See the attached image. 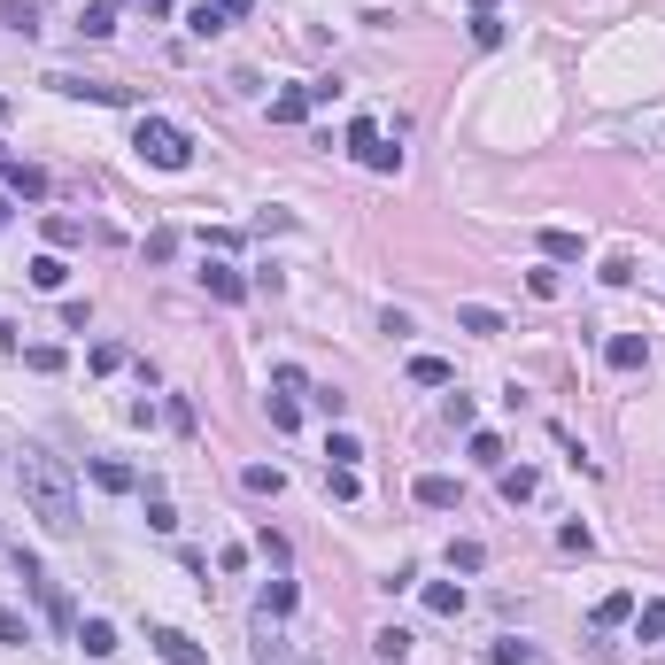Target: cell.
<instances>
[{
	"label": "cell",
	"mask_w": 665,
	"mask_h": 665,
	"mask_svg": "<svg viewBox=\"0 0 665 665\" xmlns=\"http://www.w3.org/2000/svg\"><path fill=\"white\" fill-rule=\"evenodd\" d=\"M62 279H70V263H62V256H31V287H39V294H62Z\"/></svg>",
	"instance_id": "14"
},
{
	"label": "cell",
	"mask_w": 665,
	"mask_h": 665,
	"mask_svg": "<svg viewBox=\"0 0 665 665\" xmlns=\"http://www.w3.org/2000/svg\"><path fill=\"white\" fill-rule=\"evenodd\" d=\"M24 364H31V372H47V379H55V372H62V364H70V356H62V348H55V341H39V348H24Z\"/></svg>",
	"instance_id": "26"
},
{
	"label": "cell",
	"mask_w": 665,
	"mask_h": 665,
	"mask_svg": "<svg viewBox=\"0 0 665 665\" xmlns=\"http://www.w3.org/2000/svg\"><path fill=\"white\" fill-rule=\"evenodd\" d=\"M8 163H16V155H8V140H0V171H8Z\"/></svg>",
	"instance_id": "39"
},
{
	"label": "cell",
	"mask_w": 665,
	"mask_h": 665,
	"mask_svg": "<svg viewBox=\"0 0 665 665\" xmlns=\"http://www.w3.org/2000/svg\"><path fill=\"white\" fill-rule=\"evenodd\" d=\"M325 457H333V464H356L364 449H356V434H333V441H325Z\"/></svg>",
	"instance_id": "34"
},
{
	"label": "cell",
	"mask_w": 665,
	"mask_h": 665,
	"mask_svg": "<svg viewBox=\"0 0 665 665\" xmlns=\"http://www.w3.org/2000/svg\"><path fill=\"white\" fill-rule=\"evenodd\" d=\"M8 209H16V202H8V194H0V225H8Z\"/></svg>",
	"instance_id": "40"
},
{
	"label": "cell",
	"mask_w": 665,
	"mask_h": 665,
	"mask_svg": "<svg viewBox=\"0 0 665 665\" xmlns=\"http://www.w3.org/2000/svg\"><path fill=\"white\" fill-rule=\"evenodd\" d=\"M202 287L217 294V302H248V279H240L232 263H209V271H202Z\"/></svg>",
	"instance_id": "8"
},
{
	"label": "cell",
	"mask_w": 665,
	"mask_h": 665,
	"mask_svg": "<svg viewBox=\"0 0 665 665\" xmlns=\"http://www.w3.org/2000/svg\"><path fill=\"white\" fill-rule=\"evenodd\" d=\"M140 8H147V16H171V0H140Z\"/></svg>",
	"instance_id": "37"
},
{
	"label": "cell",
	"mask_w": 665,
	"mask_h": 665,
	"mask_svg": "<svg viewBox=\"0 0 665 665\" xmlns=\"http://www.w3.org/2000/svg\"><path fill=\"white\" fill-rule=\"evenodd\" d=\"M8 194H24V202H47V171H31V163H8Z\"/></svg>",
	"instance_id": "12"
},
{
	"label": "cell",
	"mask_w": 665,
	"mask_h": 665,
	"mask_svg": "<svg viewBox=\"0 0 665 665\" xmlns=\"http://www.w3.org/2000/svg\"><path fill=\"white\" fill-rule=\"evenodd\" d=\"M472 16H495V0H472Z\"/></svg>",
	"instance_id": "38"
},
{
	"label": "cell",
	"mask_w": 665,
	"mask_h": 665,
	"mask_svg": "<svg viewBox=\"0 0 665 665\" xmlns=\"http://www.w3.org/2000/svg\"><path fill=\"white\" fill-rule=\"evenodd\" d=\"M449 565H457V573H480V565H488V550H480V542H449Z\"/></svg>",
	"instance_id": "29"
},
{
	"label": "cell",
	"mask_w": 665,
	"mask_h": 665,
	"mask_svg": "<svg viewBox=\"0 0 665 665\" xmlns=\"http://www.w3.org/2000/svg\"><path fill=\"white\" fill-rule=\"evenodd\" d=\"M418 503H426V511H457V480H449V472H426V480H418Z\"/></svg>",
	"instance_id": "10"
},
{
	"label": "cell",
	"mask_w": 665,
	"mask_h": 665,
	"mask_svg": "<svg viewBox=\"0 0 665 665\" xmlns=\"http://www.w3.org/2000/svg\"><path fill=\"white\" fill-rule=\"evenodd\" d=\"M534 488H542V480H534V472H511V464H503V503H534Z\"/></svg>",
	"instance_id": "21"
},
{
	"label": "cell",
	"mask_w": 665,
	"mask_h": 665,
	"mask_svg": "<svg viewBox=\"0 0 665 665\" xmlns=\"http://www.w3.org/2000/svg\"><path fill=\"white\" fill-rule=\"evenodd\" d=\"M147 526H155V534H171V526H178V511L163 503V495H147Z\"/></svg>",
	"instance_id": "33"
},
{
	"label": "cell",
	"mask_w": 665,
	"mask_h": 665,
	"mask_svg": "<svg viewBox=\"0 0 665 665\" xmlns=\"http://www.w3.org/2000/svg\"><path fill=\"white\" fill-rule=\"evenodd\" d=\"M16 488H24L31 519L47 526V534H70V526H78V480L62 472V457L24 449V457H16Z\"/></svg>",
	"instance_id": "1"
},
{
	"label": "cell",
	"mask_w": 665,
	"mask_h": 665,
	"mask_svg": "<svg viewBox=\"0 0 665 665\" xmlns=\"http://www.w3.org/2000/svg\"><path fill=\"white\" fill-rule=\"evenodd\" d=\"M78 31H86V39H109L116 31V0H93L86 16H78Z\"/></svg>",
	"instance_id": "19"
},
{
	"label": "cell",
	"mask_w": 665,
	"mask_h": 665,
	"mask_svg": "<svg viewBox=\"0 0 665 665\" xmlns=\"http://www.w3.org/2000/svg\"><path fill=\"white\" fill-rule=\"evenodd\" d=\"M325 495H333V503H356V464H333V472H325Z\"/></svg>",
	"instance_id": "27"
},
{
	"label": "cell",
	"mask_w": 665,
	"mask_h": 665,
	"mask_svg": "<svg viewBox=\"0 0 665 665\" xmlns=\"http://www.w3.org/2000/svg\"><path fill=\"white\" fill-rule=\"evenodd\" d=\"M0 116H8V93H0Z\"/></svg>",
	"instance_id": "41"
},
{
	"label": "cell",
	"mask_w": 665,
	"mask_h": 665,
	"mask_svg": "<svg viewBox=\"0 0 665 665\" xmlns=\"http://www.w3.org/2000/svg\"><path fill=\"white\" fill-rule=\"evenodd\" d=\"M47 240H55V248H78V240H86V225H78V217H47Z\"/></svg>",
	"instance_id": "28"
},
{
	"label": "cell",
	"mask_w": 665,
	"mask_h": 665,
	"mask_svg": "<svg viewBox=\"0 0 665 665\" xmlns=\"http://www.w3.org/2000/svg\"><path fill=\"white\" fill-rule=\"evenodd\" d=\"M457 325H464V333H503V310H488V302H464Z\"/></svg>",
	"instance_id": "18"
},
{
	"label": "cell",
	"mask_w": 665,
	"mask_h": 665,
	"mask_svg": "<svg viewBox=\"0 0 665 665\" xmlns=\"http://www.w3.org/2000/svg\"><path fill=\"white\" fill-rule=\"evenodd\" d=\"M310 116V86L302 93H271V124H302Z\"/></svg>",
	"instance_id": "17"
},
{
	"label": "cell",
	"mask_w": 665,
	"mask_h": 665,
	"mask_svg": "<svg viewBox=\"0 0 665 665\" xmlns=\"http://www.w3.org/2000/svg\"><path fill=\"white\" fill-rule=\"evenodd\" d=\"M202 8H217V16H225V24H240V16H248V8H256V0H202Z\"/></svg>",
	"instance_id": "36"
},
{
	"label": "cell",
	"mask_w": 665,
	"mask_h": 665,
	"mask_svg": "<svg viewBox=\"0 0 665 665\" xmlns=\"http://www.w3.org/2000/svg\"><path fill=\"white\" fill-rule=\"evenodd\" d=\"M0 24L31 39V31H39V0H0Z\"/></svg>",
	"instance_id": "16"
},
{
	"label": "cell",
	"mask_w": 665,
	"mask_h": 665,
	"mask_svg": "<svg viewBox=\"0 0 665 665\" xmlns=\"http://www.w3.org/2000/svg\"><path fill=\"white\" fill-rule=\"evenodd\" d=\"M472 464H488V472H503V441H495V434H472Z\"/></svg>",
	"instance_id": "31"
},
{
	"label": "cell",
	"mask_w": 665,
	"mask_h": 665,
	"mask_svg": "<svg viewBox=\"0 0 665 665\" xmlns=\"http://www.w3.org/2000/svg\"><path fill=\"white\" fill-rule=\"evenodd\" d=\"M356 163H364V171H403V147L372 140V147H364V155H356Z\"/></svg>",
	"instance_id": "24"
},
{
	"label": "cell",
	"mask_w": 665,
	"mask_h": 665,
	"mask_svg": "<svg viewBox=\"0 0 665 665\" xmlns=\"http://www.w3.org/2000/svg\"><path fill=\"white\" fill-rule=\"evenodd\" d=\"M93 488H109V495H132L140 480H132V464H116V457H93Z\"/></svg>",
	"instance_id": "11"
},
{
	"label": "cell",
	"mask_w": 665,
	"mask_h": 665,
	"mask_svg": "<svg viewBox=\"0 0 665 665\" xmlns=\"http://www.w3.org/2000/svg\"><path fill=\"white\" fill-rule=\"evenodd\" d=\"M627 619H635V596H627V588H611L604 604H596V627H627Z\"/></svg>",
	"instance_id": "15"
},
{
	"label": "cell",
	"mask_w": 665,
	"mask_h": 665,
	"mask_svg": "<svg viewBox=\"0 0 665 665\" xmlns=\"http://www.w3.org/2000/svg\"><path fill=\"white\" fill-rule=\"evenodd\" d=\"M0 642H31V627H24V611H0Z\"/></svg>",
	"instance_id": "35"
},
{
	"label": "cell",
	"mask_w": 665,
	"mask_h": 665,
	"mask_svg": "<svg viewBox=\"0 0 665 665\" xmlns=\"http://www.w3.org/2000/svg\"><path fill=\"white\" fill-rule=\"evenodd\" d=\"M155 658L163 665H209V650L194 635H178V627H163V635H155Z\"/></svg>",
	"instance_id": "5"
},
{
	"label": "cell",
	"mask_w": 665,
	"mask_h": 665,
	"mask_svg": "<svg viewBox=\"0 0 665 665\" xmlns=\"http://www.w3.org/2000/svg\"><path fill=\"white\" fill-rule=\"evenodd\" d=\"M410 379H418V387H449V364H441V356H410Z\"/></svg>",
	"instance_id": "22"
},
{
	"label": "cell",
	"mask_w": 665,
	"mask_h": 665,
	"mask_svg": "<svg viewBox=\"0 0 665 665\" xmlns=\"http://www.w3.org/2000/svg\"><path fill=\"white\" fill-rule=\"evenodd\" d=\"M604 356H611V372H642V364H650V341H642V333H611Z\"/></svg>",
	"instance_id": "6"
},
{
	"label": "cell",
	"mask_w": 665,
	"mask_h": 665,
	"mask_svg": "<svg viewBox=\"0 0 665 665\" xmlns=\"http://www.w3.org/2000/svg\"><path fill=\"white\" fill-rule=\"evenodd\" d=\"M372 650H379L387 665H403V658H410V635H403V627H379V635H372Z\"/></svg>",
	"instance_id": "23"
},
{
	"label": "cell",
	"mask_w": 665,
	"mask_h": 665,
	"mask_svg": "<svg viewBox=\"0 0 665 665\" xmlns=\"http://www.w3.org/2000/svg\"><path fill=\"white\" fill-rule=\"evenodd\" d=\"M240 480H248V488H256V495H279V488H287V472H279V464H248Z\"/></svg>",
	"instance_id": "25"
},
{
	"label": "cell",
	"mask_w": 665,
	"mask_h": 665,
	"mask_svg": "<svg viewBox=\"0 0 665 665\" xmlns=\"http://www.w3.org/2000/svg\"><path fill=\"white\" fill-rule=\"evenodd\" d=\"M294 604H302V596H294V580H271V588H263V596H256V619H263V627H271V619H287Z\"/></svg>",
	"instance_id": "7"
},
{
	"label": "cell",
	"mask_w": 665,
	"mask_h": 665,
	"mask_svg": "<svg viewBox=\"0 0 665 665\" xmlns=\"http://www.w3.org/2000/svg\"><path fill=\"white\" fill-rule=\"evenodd\" d=\"M542 256H550V263H580V256H588V232H573V225H542Z\"/></svg>",
	"instance_id": "4"
},
{
	"label": "cell",
	"mask_w": 665,
	"mask_h": 665,
	"mask_svg": "<svg viewBox=\"0 0 665 665\" xmlns=\"http://www.w3.org/2000/svg\"><path fill=\"white\" fill-rule=\"evenodd\" d=\"M70 635H78V650H86V658H109V650H116V627H109V619H78Z\"/></svg>",
	"instance_id": "9"
},
{
	"label": "cell",
	"mask_w": 665,
	"mask_h": 665,
	"mask_svg": "<svg viewBox=\"0 0 665 665\" xmlns=\"http://www.w3.org/2000/svg\"><path fill=\"white\" fill-rule=\"evenodd\" d=\"M132 147H140V163H155V171H186L194 163V140H186V124H171V116H140Z\"/></svg>",
	"instance_id": "2"
},
{
	"label": "cell",
	"mask_w": 665,
	"mask_h": 665,
	"mask_svg": "<svg viewBox=\"0 0 665 665\" xmlns=\"http://www.w3.org/2000/svg\"><path fill=\"white\" fill-rule=\"evenodd\" d=\"M47 86H55V93H70V101H109V109H124V101H132V93H124V86H109V78H70V70H55Z\"/></svg>",
	"instance_id": "3"
},
{
	"label": "cell",
	"mask_w": 665,
	"mask_h": 665,
	"mask_svg": "<svg viewBox=\"0 0 665 665\" xmlns=\"http://www.w3.org/2000/svg\"><path fill=\"white\" fill-rule=\"evenodd\" d=\"M488 665H534V642H495Z\"/></svg>",
	"instance_id": "30"
},
{
	"label": "cell",
	"mask_w": 665,
	"mask_h": 665,
	"mask_svg": "<svg viewBox=\"0 0 665 665\" xmlns=\"http://www.w3.org/2000/svg\"><path fill=\"white\" fill-rule=\"evenodd\" d=\"M472 47H503V16H472Z\"/></svg>",
	"instance_id": "32"
},
{
	"label": "cell",
	"mask_w": 665,
	"mask_h": 665,
	"mask_svg": "<svg viewBox=\"0 0 665 665\" xmlns=\"http://www.w3.org/2000/svg\"><path fill=\"white\" fill-rule=\"evenodd\" d=\"M426 611H434V619H457V611H464V588H457V580H426Z\"/></svg>",
	"instance_id": "13"
},
{
	"label": "cell",
	"mask_w": 665,
	"mask_h": 665,
	"mask_svg": "<svg viewBox=\"0 0 665 665\" xmlns=\"http://www.w3.org/2000/svg\"><path fill=\"white\" fill-rule=\"evenodd\" d=\"M635 635L642 642H665V596H650V604L635 611Z\"/></svg>",
	"instance_id": "20"
}]
</instances>
